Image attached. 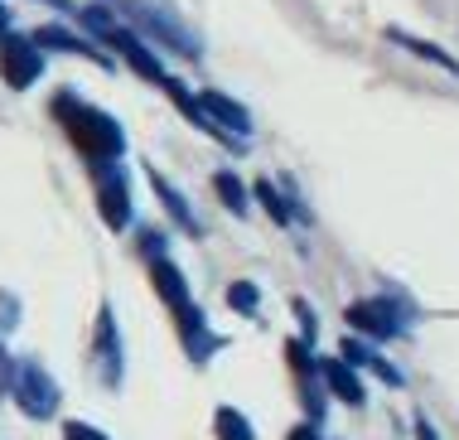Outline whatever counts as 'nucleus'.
I'll return each instance as SVG.
<instances>
[{"mask_svg": "<svg viewBox=\"0 0 459 440\" xmlns=\"http://www.w3.org/2000/svg\"><path fill=\"white\" fill-rule=\"evenodd\" d=\"M54 117L64 121V131L73 136V145H78L88 160H97V165L121 160V150H126L121 121L107 117V111L92 107V102H78L73 92H58V97H54Z\"/></svg>", "mask_w": 459, "mask_h": 440, "instance_id": "obj_1", "label": "nucleus"}, {"mask_svg": "<svg viewBox=\"0 0 459 440\" xmlns=\"http://www.w3.org/2000/svg\"><path fill=\"white\" fill-rule=\"evenodd\" d=\"M121 10H126V20L141 34H151L155 44L175 48V54H184V58L204 54V40H198V30L179 15L175 0H121Z\"/></svg>", "mask_w": 459, "mask_h": 440, "instance_id": "obj_2", "label": "nucleus"}, {"mask_svg": "<svg viewBox=\"0 0 459 440\" xmlns=\"http://www.w3.org/2000/svg\"><path fill=\"white\" fill-rule=\"evenodd\" d=\"M10 392H15L24 417H34V421H48L58 411V383L39 368V363H15V373H10Z\"/></svg>", "mask_w": 459, "mask_h": 440, "instance_id": "obj_3", "label": "nucleus"}, {"mask_svg": "<svg viewBox=\"0 0 459 440\" xmlns=\"http://www.w3.org/2000/svg\"><path fill=\"white\" fill-rule=\"evenodd\" d=\"M44 73V48L30 40V34H10L5 44H0V78H5V87H15V92H24V87H34Z\"/></svg>", "mask_w": 459, "mask_h": 440, "instance_id": "obj_4", "label": "nucleus"}, {"mask_svg": "<svg viewBox=\"0 0 459 440\" xmlns=\"http://www.w3.org/2000/svg\"><path fill=\"white\" fill-rule=\"evenodd\" d=\"M402 320H406V310L396 305V300H358V305H349V324L358 334H368V339H396L402 334Z\"/></svg>", "mask_w": 459, "mask_h": 440, "instance_id": "obj_5", "label": "nucleus"}, {"mask_svg": "<svg viewBox=\"0 0 459 440\" xmlns=\"http://www.w3.org/2000/svg\"><path fill=\"white\" fill-rule=\"evenodd\" d=\"M97 208H102L107 228H126L131 223V189H126V174L117 170V160L97 165Z\"/></svg>", "mask_w": 459, "mask_h": 440, "instance_id": "obj_6", "label": "nucleus"}, {"mask_svg": "<svg viewBox=\"0 0 459 440\" xmlns=\"http://www.w3.org/2000/svg\"><path fill=\"white\" fill-rule=\"evenodd\" d=\"M97 373H102L107 387L121 383V339H117V320H111V310L97 314Z\"/></svg>", "mask_w": 459, "mask_h": 440, "instance_id": "obj_7", "label": "nucleus"}, {"mask_svg": "<svg viewBox=\"0 0 459 440\" xmlns=\"http://www.w3.org/2000/svg\"><path fill=\"white\" fill-rule=\"evenodd\" d=\"M151 276H155V291H160V300H165V305L175 310V314L194 310V300H189V281H184V271L175 267V261L155 257V261H151Z\"/></svg>", "mask_w": 459, "mask_h": 440, "instance_id": "obj_8", "label": "nucleus"}, {"mask_svg": "<svg viewBox=\"0 0 459 440\" xmlns=\"http://www.w3.org/2000/svg\"><path fill=\"white\" fill-rule=\"evenodd\" d=\"M319 373H325V383H329V392L339 397V401H349V407H363V383H358V373H353V363L349 358H325L319 363Z\"/></svg>", "mask_w": 459, "mask_h": 440, "instance_id": "obj_9", "label": "nucleus"}, {"mask_svg": "<svg viewBox=\"0 0 459 440\" xmlns=\"http://www.w3.org/2000/svg\"><path fill=\"white\" fill-rule=\"evenodd\" d=\"M30 40L34 44H39L44 48V54H48V48H64V54H78V58H92V63H107L102 54H97V48L88 44V40H78V34H68L64 30V24H44V30H34L30 34Z\"/></svg>", "mask_w": 459, "mask_h": 440, "instance_id": "obj_10", "label": "nucleus"}, {"mask_svg": "<svg viewBox=\"0 0 459 440\" xmlns=\"http://www.w3.org/2000/svg\"><path fill=\"white\" fill-rule=\"evenodd\" d=\"M151 184H155V194H160V204H165V208H169V218H175V223H179V228H184V233H194V237H198V233H204V228H198V218H194V208H189V198H184V194H179V189H175V184H169V180H165V174H155V170H151Z\"/></svg>", "mask_w": 459, "mask_h": 440, "instance_id": "obj_11", "label": "nucleus"}, {"mask_svg": "<svg viewBox=\"0 0 459 440\" xmlns=\"http://www.w3.org/2000/svg\"><path fill=\"white\" fill-rule=\"evenodd\" d=\"M387 40H392L396 48H406V54H416V58L436 63V68H450V73H459V58H455V54H445L440 44H430V40H416V34H406V30H387Z\"/></svg>", "mask_w": 459, "mask_h": 440, "instance_id": "obj_12", "label": "nucleus"}, {"mask_svg": "<svg viewBox=\"0 0 459 440\" xmlns=\"http://www.w3.org/2000/svg\"><path fill=\"white\" fill-rule=\"evenodd\" d=\"M343 358H349V363H358V368H372V373H377L387 387H402V373H396L392 363L382 358L372 344H358V339H349V344H343Z\"/></svg>", "mask_w": 459, "mask_h": 440, "instance_id": "obj_13", "label": "nucleus"}, {"mask_svg": "<svg viewBox=\"0 0 459 440\" xmlns=\"http://www.w3.org/2000/svg\"><path fill=\"white\" fill-rule=\"evenodd\" d=\"M213 431H218V440H256L252 421H247L238 407H218V417H213Z\"/></svg>", "mask_w": 459, "mask_h": 440, "instance_id": "obj_14", "label": "nucleus"}, {"mask_svg": "<svg viewBox=\"0 0 459 440\" xmlns=\"http://www.w3.org/2000/svg\"><path fill=\"white\" fill-rule=\"evenodd\" d=\"M256 198H262V204H266V213H271V218H276V223H290L295 213H300V208H295V198H290V204H285V198H281V189L271 184V180H256ZM300 218H305V213H300Z\"/></svg>", "mask_w": 459, "mask_h": 440, "instance_id": "obj_15", "label": "nucleus"}, {"mask_svg": "<svg viewBox=\"0 0 459 440\" xmlns=\"http://www.w3.org/2000/svg\"><path fill=\"white\" fill-rule=\"evenodd\" d=\"M213 189H218V198H222L232 213H247V189H242V180H238L232 170H218V174H213Z\"/></svg>", "mask_w": 459, "mask_h": 440, "instance_id": "obj_16", "label": "nucleus"}, {"mask_svg": "<svg viewBox=\"0 0 459 440\" xmlns=\"http://www.w3.org/2000/svg\"><path fill=\"white\" fill-rule=\"evenodd\" d=\"M228 305L242 310V314H256V305H262V291H256L252 281H238V286H228Z\"/></svg>", "mask_w": 459, "mask_h": 440, "instance_id": "obj_17", "label": "nucleus"}, {"mask_svg": "<svg viewBox=\"0 0 459 440\" xmlns=\"http://www.w3.org/2000/svg\"><path fill=\"white\" fill-rule=\"evenodd\" d=\"M15 324H20V300L0 291V330H15Z\"/></svg>", "mask_w": 459, "mask_h": 440, "instance_id": "obj_18", "label": "nucleus"}, {"mask_svg": "<svg viewBox=\"0 0 459 440\" xmlns=\"http://www.w3.org/2000/svg\"><path fill=\"white\" fill-rule=\"evenodd\" d=\"M64 440H107L102 431H97V426H82V421H68L64 426Z\"/></svg>", "mask_w": 459, "mask_h": 440, "instance_id": "obj_19", "label": "nucleus"}, {"mask_svg": "<svg viewBox=\"0 0 459 440\" xmlns=\"http://www.w3.org/2000/svg\"><path fill=\"white\" fill-rule=\"evenodd\" d=\"M10 373H15V363H10L5 344H0V397H5V387H10Z\"/></svg>", "mask_w": 459, "mask_h": 440, "instance_id": "obj_20", "label": "nucleus"}, {"mask_svg": "<svg viewBox=\"0 0 459 440\" xmlns=\"http://www.w3.org/2000/svg\"><path fill=\"white\" fill-rule=\"evenodd\" d=\"M285 440H319V431H315V426H295V431L285 436Z\"/></svg>", "mask_w": 459, "mask_h": 440, "instance_id": "obj_21", "label": "nucleus"}, {"mask_svg": "<svg viewBox=\"0 0 459 440\" xmlns=\"http://www.w3.org/2000/svg\"><path fill=\"white\" fill-rule=\"evenodd\" d=\"M10 40V10H5V0H0V44Z\"/></svg>", "mask_w": 459, "mask_h": 440, "instance_id": "obj_22", "label": "nucleus"}, {"mask_svg": "<svg viewBox=\"0 0 459 440\" xmlns=\"http://www.w3.org/2000/svg\"><path fill=\"white\" fill-rule=\"evenodd\" d=\"M420 440H436V431H430V426H426V421H420Z\"/></svg>", "mask_w": 459, "mask_h": 440, "instance_id": "obj_23", "label": "nucleus"}]
</instances>
